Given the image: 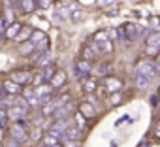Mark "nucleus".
Instances as JSON below:
<instances>
[{"label": "nucleus", "mask_w": 160, "mask_h": 147, "mask_svg": "<svg viewBox=\"0 0 160 147\" xmlns=\"http://www.w3.org/2000/svg\"><path fill=\"white\" fill-rule=\"evenodd\" d=\"M43 145H45V147H55V145H58V139L47 132V134L43 136Z\"/></svg>", "instance_id": "25"}, {"label": "nucleus", "mask_w": 160, "mask_h": 147, "mask_svg": "<svg viewBox=\"0 0 160 147\" xmlns=\"http://www.w3.org/2000/svg\"><path fill=\"white\" fill-rule=\"evenodd\" d=\"M23 27H21V23H17V21H13V23H10V27H6V30H4V34H6V38H15L17 34H19V30H21Z\"/></svg>", "instance_id": "12"}, {"label": "nucleus", "mask_w": 160, "mask_h": 147, "mask_svg": "<svg viewBox=\"0 0 160 147\" xmlns=\"http://www.w3.org/2000/svg\"><path fill=\"white\" fill-rule=\"evenodd\" d=\"M30 36H32V28H28V27H25V28H21L19 30V34L13 38L15 42H19V43H23V42H27V40H30Z\"/></svg>", "instance_id": "17"}, {"label": "nucleus", "mask_w": 160, "mask_h": 147, "mask_svg": "<svg viewBox=\"0 0 160 147\" xmlns=\"http://www.w3.org/2000/svg\"><path fill=\"white\" fill-rule=\"evenodd\" d=\"M43 119H45V115L40 111V113H36L34 117H32V123H30V126H42L43 124Z\"/></svg>", "instance_id": "27"}, {"label": "nucleus", "mask_w": 160, "mask_h": 147, "mask_svg": "<svg viewBox=\"0 0 160 147\" xmlns=\"http://www.w3.org/2000/svg\"><path fill=\"white\" fill-rule=\"evenodd\" d=\"M109 72H111V68H109V64H102L100 68H98V74L102 78H108L109 76Z\"/></svg>", "instance_id": "32"}, {"label": "nucleus", "mask_w": 160, "mask_h": 147, "mask_svg": "<svg viewBox=\"0 0 160 147\" xmlns=\"http://www.w3.org/2000/svg\"><path fill=\"white\" fill-rule=\"evenodd\" d=\"M104 87L113 93V91H119V89L122 87V83H121V79H117V78H106V79H104Z\"/></svg>", "instance_id": "13"}, {"label": "nucleus", "mask_w": 160, "mask_h": 147, "mask_svg": "<svg viewBox=\"0 0 160 147\" xmlns=\"http://www.w3.org/2000/svg\"><path fill=\"white\" fill-rule=\"evenodd\" d=\"M2 138H4V126H0V141H2Z\"/></svg>", "instance_id": "42"}, {"label": "nucleus", "mask_w": 160, "mask_h": 147, "mask_svg": "<svg viewBox=\"0 0 160 147\" xmlns=\"http://www.w3.org/2000/svg\"><path fill=\"white\" fill-rule=\"evenodd\" d=\"M25 124H28V123H15L13 126H10V138L17 139L19 143H25L28 139V132H27Z\"/></svg>", "instance_id": "1"}, {"label": "nucleus", "mask_w": 160, "mask_h": 147, "mask_svg": "<svg viewBox=\"0 0 160 147\" xmlns=\"http://www.w3.org/2000/svg\"><path fill=\"white\" fill-rule=\"evenodd\" d=\"M64 147H79V139H62Z\"/></svg>", "instance_id": "34"}, {"label": "nucleus", "mask_w": 160, "mask_h": 147, "mask_svg": "<svg viewBox=\"0 0 160 147\" xmlns=\"http://www.w3.org/2000/svg\"><path fill=\"white\" fill-rule=\"evenodd\" d=\"M0 108H4V94L0 93Z\"/></svg>", "instance_id": "41"}, {"label": "nucleus", "mask_w": 160, "mask_h": 147, "mask_svg": "<svg viewBox=\"0 0 160 147\" xmlns=\"http://www.w3.org/2000/svg\"><path fill=\"white\" fill-rule=\"evenodd\" d=\"M122 28H124V38H126V42H132V40H136V38L141 34V27H136L134 23H128V25H124Z\"/></svg>", "instance_id": "5"}, {"label": "nucleus", "mask_w": 160, "mask_h": 147, "mask_svg": "<svg viewBox=\"0 0 160 147\" xmlns=\"http://www.w3.org/2000/svg\"><path fill=\"white\" fill-rule=\"evenodd\" d=\"M145 43L151 45V47H160V32H151V34L147 36Z\"/></svg>", "instance_id": "19"}, {"label": "nucleus", "mask_w": 160, "mask_h": 147, "mask_svg": "<svg viewBox=\"0 0 160 147\" xmlns=\"http://www.w3.org/2000/svg\"><path fill=\"white\" fill-rule=\"evenodd\" d=\"M156 134L160 136V123H158V126H156Z\"/></svg>", "instance_id": "45"}, {"label": "nucleus", "mask_w": 160, "mask_h": 147, "mask_svg": "<svg viewBox=\"0 0 160 147\" xmlns=\"http://www.w3.org/2000/svg\"><path fill=\"white\" fill-rule=\"evenodd\" d=\"M73 124H75L79 130H85V128H87V123H85V115H83L81 111L73 115Z\"/></svg>", "instance_id": "20"}, {"label": "nucleus", "mask_w": 160, "mask_h": 147, "mask_svg": "<svg viewBox=\"0 0 160 147\" xmlns=\"http://www.w3.org/2000/svg\"><path fill=\"white\" fill-rule=\"evenodd\" d=\"M30 42L38 47L40 43H47V38H45V34L43 32H40V30H32V36H30Z\"/></svg>", "instance_id": "18"}, {"label": "nucleus", "mask_w": 160, "mask_h": 147, "mask_svg": "<svg viewBox=\"0 0 160 147\" xmlns=\"http://www.w3.org/2000/svg\"><path fill=\"white\" fill-rule=\"evenodd\" d=\"M51 89H53V87H45V85H40V87H34V94H36V96L51 94Z\"/></svg>", "instance_id": "26"}, {"label": "nucleus", "mask_w": 160, "mask_h": 147, "mask_svg": "<svg viewBox=\"0 0 160 147\" xmlns=\"http://www.w3.org/2000/svg\"><path fill=\"white\" fill-rule=\"evenodd\" d=\"M23 94H25V98H30V96L34 94V89H32V87H28V89H25V91H23Z\"/></svg>", "instance_id": "38"}, {"label": "nucleus", "mask_w": 160, "mask_h": 147, "mask_svg": "<svg viewBox=\"0 0 160 147\" xmlns=\"http://www.w3.org/2000/svg\"><path fill=\"white\" fill-rule=\"evenodd\" d=\"M68 98H70V96H68V94L64 93V94H60V96H58L57 100H53V104H55V106L58 108V106H62V104H66V102H68Z\"/></svg>", "instance_id": "33"}, {"label": "nucleus", "mask_w": 160, "mask_h": 147, "mask_svg": "<svg viewBox=\"0 0 160 147\" xmlns=\"http://www.w3.org/2000/svg\"><path fill=\"white\" fill-rule=\"evenodd\" d=\"M75 6H62V4H58V6H55V10H53V15H55V19L57 21H68L70 19V13H72V10H73Z\"/></svg>", "instance_id": "4"}, {"label": "nucleus", "mask_w": 160, "mask_h": 147, "mask_svg": "<svg viewBox=\"0 0 160 147\" xmlns=\"http://www.w3.org/2000/svg\"><path fill=\"white\" fill-rule=\"evenodd\" d=\"M36 49V45L30 42V40H27L25 43H21V47H19V53L21 55H30V51H34Z\"/></svg>", "instance_id": "22"}, {"label": "nucleus", "mask_w": 160, "mask_h": 147, "mask_svg": "<svg viewBox=\"0 0 160 147\" xmlns=\"http://www.w3.org/2000/svg\"><path fill=\"white\" fill-rule=\"evenodd\" d=\"M55 72H57V66H55V64H51V62H49V64H45V66L42 68L43 79H45V81H51V78L55 76Z\"/></svg>", "instance_id": "16"}, {"label": "nucleus", "mask_w": 160, "mask_h": 147, "mask_svg": "<svg viewBox=\"0 0 160 147\" xmlns=\"http://www.w3.org/2000/svg\"><path fill=\"white\" fill-rule=\"evenodd\" d=\"M0 147H2V143H0Z\"/></svg>", "instance_id": "47"}, {"label": "nucleus", "mask_w": 160, "mask_h": 147, "mask_svg": "<svg viewBox=\"0 0 160 147\" xmlns=\"http://www.w3.org/2000/svg\"><path fill=\"white\" fill-rule=\"evenodd\" d=\"M8 121H10V117H8V109H2L0 108V126H8Z\"/></svg>", "instance_id": "28"}, {"label": "nucleus", "mask_w": 160, "mask_h": 147, "mask_svg": "<svg viewBox=\"0 0 160 147\" xmlns=\"http://www.w3.org/2000/svg\"><path fill=\"white\" fill-rule=\"evenodd\" d=\"M6 25H8V23H6V19L0 15V32H4V30H6Z\"/></svg>", "instance_id": "39"}, {"label": "nucleus", "mask_w": 160, "mask_h": 147, "mask_svg": "<svg viewBox=\"0 0 160 147\" xmlns=\"http://www.w3.org/2000/svg\"><path fill=\"white\" fill-rule=\"evenodd\" d=\"M83 19H85V12H83V10H77V8L72 10V13H70V21L79 23V21H83Z\"/></svg>", "instance_id": "21"}, {"label": "nucleus", "mask_w": 160, "mask_h": 147, "mask_svg": "<svg viewBox=\"0 0 160 147\" xmlns=\"http://www.w3.org/2000/svg\"><path fill=\"white\" fill-rule=\"evenodd\" d=\"M75 74H77L79 78L89 76V74H91V62L89 60H79V62H75Z\"/></svg>", "instance_id": "7"}, {"label": "nucleus", "mask_w": 160, "mask_h": 147, "mask_svg": "<svg viewBox=\"0 0 160 147\" xmlns=\"http://www.w3.org/2000/svg\"><path fill=\"white\" fill-rule=\"evenodd\" d=\"M10 79L15 81V83H19V85H23V83L27 85V83L32 81V74H30V72H12Z\"/></svg>", "instance_id": "6"}, {"label": "nucleus", "mask_w": 160, "mask_h": 147, "mask_svg": "<svg viewBox=\"0 0 160 147\" xmlns=\"http://www.w3.org/2000/svg\"><path fill=\"white\" fill-rule=\"evenodd\" d=\"M156 51H160V47H151V45H147V55H149V57H154Z\"/></svg>", "instance_id": "36"}, {"label": "nucleus", "mask_w": 160, "mask_h": 147, "mask_svg": "<svg viewBox=\"0 0 160 147\" xmlns=\"http://www.w3.org/2000/svg\"><path fill=\"white\" fill-rule=\"evenodd\" d=\"M121 98H122V96H121L119 93H113V94H111V104H113V106L121 104Z\"/></svg>", "instance_id": "35"}, {"label": "nucleus", "mask_w": 160, "mask_h": 147, "mask_svg": "<svg viewBox=\"0 0 160 147\" xmlns=\"http://www.w3.org/2000/svg\"><path fill=\"white\" fill-rule=\"evenodd\" d=\"M106 40H109L108 30H102V32H98V34L94 36V42H96V43H102V42H106Z\"/></svg>", "instance_id": "29"}, {"label": "nucleus", "mask_w": 160, "mask_h": 147, "mask_svg": "<svg viewBox=\"0 0 160 147\" xmlns=\"http://www.w3.org/2000/svg\"><path fill=\"white\" fill-rule=\"evenodd\" d=\"M19 8L23 13H32L38 8V4H36V0H19Z\"/></svg>", "instance_id": "11"}, {"label": "nucleus", "mask_w": 160, "mask_h": 147, "mask_svg": "<svg viewBox=\"0 0 160 147\" xmlns=\"http://www.w3.org/2000/svg\"><path fill=\"white\" fill-rule=\"evenodd\" d=\"M79 111H81L85 117H94L96 115V108L92 104H89V102H83L81 106H79Z\"/></svg>", "instance_id": "15"}, {"label": "nucleus", "mask_w": 160, "mask_h": 147, "mask_svg": "<svg viewBox=\"0 0 160 147\" xmlns=\"http://www.w3.org/2000/svg\"><path fill=\"white\" fill-rule=\"evenodd\" d=\"M8 147H19V141H17V139H13V138H10V141H8Z\"/></svg>", "instance_id": "40"}, {"label": "nucleus", "mask_w": 160, "mask_h": 147, "mask_svg": "<svg viewBox=\"0 0 160 147\" xmlns=\"http://www.w3.org/2000/svg\"><path fill=\"white\" fill-rule=\"evenodd\" d=\"M138 72L143 74V76H147V78H154L156 74H158V68H156V64H152L151 60H143V62H139Z\"/></svg>", "instance_id": "3"}, {"label": "nucleus", "mask_w": 160, "mask_h": 147, "mask_svg": "<svg viewBox=\"0 0 160 147\" xmlns=\"http://www.w3.org/2000/svg\"><path fill=\"white\" fill-rule=\"evenodd\" d=\"M139 147H149V143H147V141H143V143H141Z\"/></svg>", "instance_id": "43"}, {"label": "nucleus", "mask_w": 160, "mask_h": 147, "mask_svg": "<svg viewBox=\"0 0 160 147\" xmlns=\"http://www.w3.org/2000/svg\"><path fill=\"white\" fill-rule=\"evenodd\" d=\"M55 109H57V106L53 104V100H51V102H47V104H43V106L40 108V111H42V113H43L45 117L53 115V113H55Z\"/></svg>", "instance_id": "23"}, {"label": "nucleus", "mask_w": 160, "mask_h": 147, "mask_svg": "<svg viewBox=\"0 0 160 147\" xmlns=\"http://www.w3.org/2000/svg\"><path fill=\"white\" fill-rule=\"evenodd\" d=\"M156 68H160V57L156 58Z\"/></svg>", "instance_id": "44"}, {"label": "nucleus", "mask_w": 160, "mask_h": 147, "mask_svg": "<svg viewBox=\"0 0 160 147\" xmlns=\"http://www.w3.org/2000/svg\"><path fill=\"white\" fill-rule=\"evenodd\" d=\"M2 87H4V93H6V94H19V93H21V85L15 83V81H12V79L4 81Z\"/></svg>", "instance_id": "9"}, {"label": "nucleus", "mask_w": 160, "mask_h": 147, "mask_svg": "<svg viewBox=\"0 0 160 147\" xmlns=\"http://www.w3.org/2000/svg\"><path fill=\"white\" fill-rule=\"evenodd\" d=\"M149 81H151V78H147V76H143V74H139V72H136V87L138 89H147L149 87Z\"/></svg>", "instance_id": "14"}, {"label": "nucleus", "mask_w": 160, "mask_h": 147, "mask_svg": "<svg viewBox=\"0 0 160 147\" xmlns=\"http://www.w3.org/2000/svg\"><path fill=\"white\" fill-rule=\"evenodd\" d=\"M156 96H158V100H160V87H158V91H156Z\"/></svg>", "instance_id": "46"}, {"label": "nucleus", "mask_w": 160, "mask_h": 147, "mask_svg": "<svg viewBox=\"0 0 160 147\" xmlns=\"http://www.w3.org/2000/svg\"><path fill=\"white\" fill-rule=\"evenodd\" d=\"M83 89H85L87 93H92V91L96 89V81H94V79H87V81L83 83Z\"/></svg>", "instance_id": "31"}, {"label": "nucleus", "mask_w": 160, "mask_h": 147, "mask_svg": "<svg viewBox=\"0 0 160 147\" xmlns=\"http://www.w3.org/2000/svg\"><path fill=\"white\" fill-rule=\"evenodd\" d=\"M64 81H66V72H62V70H57L55 72V76L51 78V87L53 89H58V87H62L64 85Z\"/></svg>", "instance_id": "8"}, {"label": "nucleus", "mask_w": 160, "mask_h": 147, "mask_svg": "<svg viewBox=\"0 0 160 147\" xmlns=\"http://www.w3.org/2000/svg\"><path fill=\"white\" fill-rule=\"evenodd\" d=\"M38 6L40 8H49L51 6V0H38Z\"/></svg>", "instance_id": "37"}, {"label": "nucleus", "mask_w": 160, "mask_h": 147, "mask_svg": "<svg viewBox=\"0 0 160 147\" xmlns=\"http://www.w3.org/2000/svg\"><path fill=\"white\" fill-rule=\"evenodd\" d=\"M158 21H160V19H158Z\"/></svg>", "instance_id": "48"}, {"label": "nucleus", "mask_w": 160, "mask_h": 147, "mask_svg": "<svg viewBox=\"0 0 160 147\" xmlns=\"http://www.w3.org/2000/svg\"><path fill=\"white\" fill-rule=\"evenodd\" d=\"M100 45V53H109L111 51V40H106V42H102V43H98Z\"/></svg>", "instance_id": "30"}, {"label": "nucleus", "mask_w": 160, "mask_h": 147, "mask_svg": "<svg viewBox=\"0 0 160 147\" xmlns=\"http://www.w3.org/2000/svg\"><path fill=\"white\" fill-rule=\"evenodd\" d=\"M30 138H32V141H40V139L43 138L42 126H30Z\"/></svg>", "instance_id": "24"}, {"label": "nucleus", "mask_w": 160, "mask_h": 147, "mask_svg": "<svg viewBox=\"0 0 160 147\" xmlns=\"http://www.w3.org/2000/svg\"><path fill=\"white\" fill-rule=\"evenodd\" d=\"M70 113H72V106L66 102V104H62V106H58V108L55 109L53 117H55V119H64V117H70Z\"/></svg>", "instance_id": "10"}, {"label": "nucleus", "mask_w": 160, "mask_h": 147, "mask_svg": "<svg viewBox=\"0 0 160 147\" xmlns=\"http://www.w3.org/2000/svg\"><path fill=\"white\" fill-rule=\"evenodd\" d=\"M28 115H30V109H25V108H21V106H10V108H8V117H10V121H13V123L25 121Z\"/></svg>", "instance_id": "2"}]
</instances>
